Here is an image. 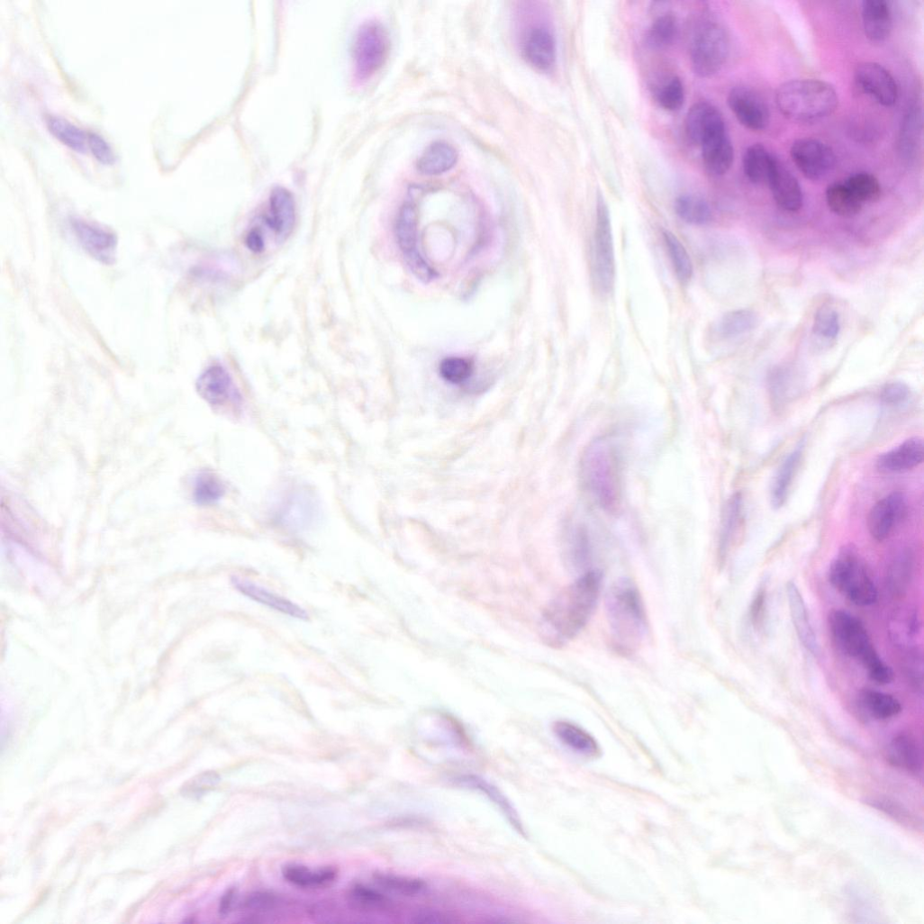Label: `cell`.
<instances>
[{
    "label": "cell",
    "instance_id": "1",
    "mask_svg": "<svg viewBox=\"0 0 924 924\" xmlns=\"http://www.w3.org/2000/svg\"><path fill=\"white\" fill-rule=\"evenodd\" d=\"M602 584L600 572L587 571L550 603L544 619L555 643H567L584 630L597 607Z\"/></svg>",
    "mask_w": 924,
    "mask_h": 924
},
{
    "label": "cell",
    "instance_id": "2",
    "mask_svg": "<svg viewBox=\"0 0 924 924\" xmlns=\"http://www.w3.org/2000/svg\"><path fill=\"white\" fill-rule=\"evenodd\" d=\"M582 483L596 505L609 514L622 507V460L616 442L599 437L584 449L581 459Z\"/></svg>",
    "mask_w": 924,
    "mask_h": 924
},
{
    "label": "cell",
    "instance_id": "3",
    "mask_svg": "<svg viewBox=\"0 0 924 924\" xmlns=\"http://www.w3.org/2000/svg\"><path fill=\"white\" fill-rule=\"evenodd\" d=\"M606 615L614 648L622 654L636 652L648 631L645 605L637 585L621 579L606 597Z\"/></svg>",
    "mask_w": 924,
    "mask_h": 924
},
{
    "label": "cell",
    "instance_id": "4",
    "mask_svg": "<svg viewBox=\"0 0 924 924\" xmlns=\"http://www.w3.org/2000/svg\"><path fill=\"white\" fill-rule=\"evenodd\" d=\"M778 110L788 120L817 122L832 115L838 106L835 88L829 83L802 79L783 84L775 94Z\"/></svg>",
    "mask_w": 924,
    "mask_h": 924
},
{
    "label": "cell",
    "instance_id": "5",
    "mask_svg": "<svg viewBox=\"0 0 924 924\" xmlns=\"http://www.w3.org/2000/svg\"><path fill=\"white\" fill-rule=\"evenodd\" d=\"M296 208L292 194L275 188L244 235V244L254 254H262L271 243L279 245L292 235Z\"/></svg>",
    "mask_w": 924,
    "mask_h": 924
},
{
    "label": "cell",
    "instance_id": "6",
    "mask_svg": "<svg viewBox=\"0 0 924 924\" xmlns=\"http://www.w3.org/2000/svg\"><path fill=\"white\" fill-rule=\"evenodd\" d=\"M832 638L847 657L861 663L869 678L877 684L887 682L892 675L888 666L876 652L864 624L844 611H835L829 618Z\"/></svg>",
    "mask_w": 924,
    "mask_h": 924
},
{
    "label": "cell",
    "instance_id": "7",
    "mask_svg": "<svg viewBox=\"0 0 924 924\" xmlns=\"http://www.w3.org/2000/svg\"><path fill=\"white\" fill-rule=\"evenodd\" d=\"M829 581L850 602L867 607L878 599L876 585L866 566L850 548L841 551L829 569Z\"/></svg>",
    "mask_w": 924,
    "mask_h": 924
},
{
    "label": "cell",
    "instance_id": "8",
    "mask_svg": "<svg viewBox=\"0 0 924 924\" xmlns=\"http://www.w3.org/2000/svg\"><path fill=\"white\" fill-rule=\"evenodd\" d=\"M729 50L725 27L716 20L704 21L696 30L691 45V64L695 75L702 78L717 75L727 63Z\"/></svg>",
    "mask_w": 924,
    "mask_h": 924
},
{
    "label": "cell",
    "instance_id": "9",
    "mask_svg": "<svg viewBox=\"0 0 924 924\" xmlns=\"http://www.w3.org/2000/svg\"><path fill=\"white\" fill-rule=\"evenodd\" d=\"M593 246V275L597 288L610 294L615 284L616 260L609 207L601 195L597 201Z\"/></svg>",
    "mask_w": 924,
    "mask_h": 924
},
{
    "label": "cell",
    "instance_id": "10",
    "mask_svg": "<svg viewBox=\"0 0 924 924\" xmlns=\"http://www.w3.org/2000/svg\"><path fill=\"white\" fill-rule=\"evenodd\" d=\"M389 39L378 23H365L358 32L353 48L355 76L365 82L377 73L386 61Z\"/></svg>",
    "mask_w": 924,
    "mask_h": 924
},
{
    "label": "cell",
    "instance_id": "11",
    "mask_svg": "<svg viewBox=\"0 0 924 924\" xmlns=\"http://www.w3.org/2000/svg\"><path fill=\"white\" fill-rule=\"evenodd\" d=\"M418 213L412 201L403 204L397 216L395 235L403 256L414 276L428 283L437 277V273L429 266L418 249Z\"/></svg>",
    "mask_w": 924,
    "mask_h": 924
},
{
    "label": "cell",
    "instance_id": "12",
    "mask_svg": "<svg viewBox=\"0 0 924 924\" xmlns=\"http://www.w3.org/2000/svg\"><path fill=\"white\" fill-rule=\"evenodd\" d=\"M519 23V43L522 58L535 69L548 73L556 66L557 50L551 30L543 24Z\"/></svg>",
    "mask_w": 924,
    "mask_h": 924
},
{
    "label": "cell",
    "instance_id": "13",
    "mask_svg": "<svg viewBox=\"0 0 924 924\" xmlns=\"http://www.w3.org/2000/svg\"><path fill=\"white\" fill-rule=\"evenodd\" d=\"M275 521L292 531H302L316 521L319 505L308 490L294 488L284 494L276 505Z\"/></svg>",
    "mask_w": 924,
    "mask_h": 924
},
{
    "label": "cell",
    "instance_id": "14",
    "mask_svg": "<svg viewBox=\"0 0 924 924\" xmlns=\"http://www.w3.org/2000/svg\"><path fill=\"white\" fill-rule=\"evenodd\" d=\"M790 155L798 170L807 178L818 181L834 170L837 159L825 143L814 139H801L793 142Z\"/></svg>",
    "mask_w": 924,
    "mask_h": 924
},
{
    "label": "cell",
    "instance_id": "15",
    "mask_svg": "<svg viewBox=\"0 0 924 924\" xmlns=\"http://www.w3.org/2000/svg\"><path fill=\"white\" fill-rule=\"evenodd\" d=\"M697 147L702 150L703 165L715 177L726 175L734 162V149L726 122L708 131Z\"/></svg>",
    "mask_w": 924,
    "mask_h": 924
},
{
    "label": "cell",
    "instance_id": "16",
    "mask_svg": "<svg viewBox=\"0 0 924 924\" xmlns=\"http://www.w3.org/2000/svg\"><path fill=\"white\" fill-rule=\"evenodd\" d=\"M728 105L738 122L752 131H762L770 122L765 101L752 89L736 86L729 94Z\"/></svg>",
    "mask_w": 924,
    "mask_h": 924
},
{
    "label": "cell",
    "instance_id": "17",
    "mask_svg": "<svg viewBox=\"0 0 924 924\" xmlns=\"http://www.w3.org/2000/svg\"><path fill=\"white\" fill-rule=\"evenodd\" d=\"M906 513V499L901 493L885 496L869 512L867 527L870 535L878 542L884 541L904 520Z\"/></svg>",
    "mask_w": 924,
    "mask_h": 924
},
{
    "label": "cell",
    "instance_id": "18",
    "mask_svg": "<svg viewBox=\"0 0 924 924\" xmlns=\"http://www.w3.org/2000/svg\"><path fill=\"white\" fill-rule=\"evenodd\" d=\"M857 86L876 103L884 107L895 104L898 89L892 75L882 66L867 62L860 64L855 72Z\"/></svg>",
    "mask_w": 924,
    "mask_h": 924
},
{
    "label": "cell",
    "instance_id": "19",
    "mask_svg": "<svg viewBox=\"0 0 924 924\" xmlns=\"http://www.w3.org/2000/svg\"><path fill=\"white\" fill-rule=\"evenodd\" d=\"M197 390L200 395L213 406L221 407L240 401V395L231 376L220 365L211 366L200 376Z\"/></svg>",
    "mask_w": 924,
    "mask_h": 924
},
{
    "label": "cell",
    "instance_id": "20",
    "mask_svg": "<svg viewBox=\"0 0 924 924\" xmlns=\"http://www.w3.org/2000/svg\"><path fill=\"white\" fill-rule=\"evenodd\" d=\"M454 783L466 789L479 793L492 802L518 833L527 838L523 821L509 798L494 784L476 775H461Z\"/></svg>",
    "mask_w": 924,
    "mask_h": 924
},
{
    "label": "cell",
    "instance_id": "21",
    "mask_svg": "<svg viewBox=\"0 0 924 924\" xmlns=\"http://www.w3.org/2000/svg\"><path fill=\"white\" fill-rule=\"evenodd\" d=\"M777 205L787 212H797L802 207L803 195L796 177L775 157L767 183Z\"/></svg>",
    "mask_w": 924,
    "mask_h": 924
},
{
    "label": "cell",
    "instance_id": "22",
    "mask_svg": "<svg viewBox=\"0 0 924 924\" xmlns=\"http://www.w3.org/2000/svg\"><path fill=\"white\" fill-rule=\"evenodd\" d=\"M924 444L919 437H911L896 448L881 454L876 468L882 474H901L922 464Z\"/></svg>",
    "mask_w": 924,
    "mask_h": 924
},
{
    "label": "cell",
    "instance_id": "23",
    "mask_svg": "<svg viewBox=\"0 0 924 924\" xmlns=\"http://www.w3.org/2000/svg\"><path fill=\"white\" fill-rule=\"evenodd\" d=\"M231 584L241 594L256 602L268 607L269 609L294 619L303 621L308 619L307 612L300 606L250 581L234 576L231 578Z\"/></svg>",
    "mask_w": 924,
    "mask_h": 924
},
{
    "label": "cell",
    "instance_id": "24",
    "mask_svg": "<svg viewBox=\"0 0 924 924\" xmlns=\"http://www.w3.org/2000/svg\"><path fill=\"white\" fill-rule=\"evenodd\" d=\"M73 229L80 244L90 255L104 263L113 260L117 244L114 235L80 221L74 222Z\"/></svg>",
    "mask_w": 924,
    "mask_h": 924
},
{
    "label": "cell",
    "instance_id": "25",
    "mask_svg": "<svg viewBox=\"0 0 924 924\" xmlns=\"http://www.w3.org/2000/svg\"><path fill=\"white\" fill-rule=\"evenodd\" d=\"M786 592L791 617L796 634L803 647L811 654L816 655L819 651V645L810 622L802 595L793 583L787 584Z\"/></svg>",
    "mask_w": 924,
    "mask_h": 924
},
{
    "label": "cell",
    "instance_id": "26",
    "mask_svg": "<svg viewBox=\"0 0 924 924\" xmlns=\"http://www.w3.org/2000/svg\"><path fill=\"white\" fill-rule=\"evenodd\" d=\"M862 21L866 38L872 42H883L892 31V14L883 0H865L862 4Z\"/></svg>",
    "mask_w": 924,
    "mask_h": 924
},
{
    "label": "cell",
    "instance_id": "27",
    "mask_svg": "<svg viewBox=\"0 0 924 924\" xmlns=\"http://www.w3.org/2000/svg\"><path fill=\"white\" fill-rule=\"evenodd\" d=\"M888 762L911 774H919L922 767L921 751L917 741L908 734L896 735L886 749Z\"/></svg>",
    "mask_w": 924,
    "mask_h": 924
},
{
    "label": "cell",
    "instance_id": "28",
    "mask_svg": "<svg viewBox=\"0 0 924 924\" xmlns=\"http://www.w3.org/2000/svg\"><path fill=\"white\" fill-rule=\"evenodd\" d=\"M457 161V152L450 144L437 141L430 145L417 162L418 171L424 176L442 175L452 169Z\"/></svg>",
    "mask_w": 924,
    "mask_h": 924
},
{
    "label": "cell",
    "instance_id": "29",
    "mask_svg": "<svg viewBox=\"0 0 924 924\" xmlns=\"http://www.w3.org/2000/svg\"><path fill=\"white\" fill-rule=\"evenodd\" d=\"M802 455V446L797 447L785 457L776 472L770 494L771 505L775 510L782 508L787 501Z\"/></svg>",
    "mask_w": 924,
    "mask_h": 924
},
{
    "label": "cell",
    "instance_id": "30",
    "mask_svg": "<svg viewBox=\"0 0 924 924\" xmlns=\"http://www.w3.org/2000/svg\"><path fill=\"white\" fill-rule=\"evenodd\" d=\"M554 732L566 746L589 757H597L600 747L596 740L584 729L567 721L554 724Z\"/></svg>",
    "mask_w": 924,
    "mask_h": 924
},
{
    "label": "cell",
    "instance_id": "31",
    "mask_svg": "<svg viewBox=\"0 0 924 924\" xmlns=\"http://www.w3.org/2000/svg\"><path fill=\"white\" fill-rule=\"evenodd\" d=\"M282 873L288 883L302 888L323 887L334 882L337 877V872L331 867L313 870L297 864L285 865Z\"/></svg>",
    "mask_w": 924,
    "mask_h": 924
},
{
    "label": "cell",
    "instance_id": "32",
    "mask_svg": "<svg viewBox=\"0 0 924 924\" xmlns=\"http://www.w3.org/2000/svg\"><path fill=\"white\" fill-rule=\"evenodd\" d=\"M775 156L762 144H754L743 156V170L747 178L755 185L767 183Z\"/></svg>",
    "mask_w": 924,
    "mask_h": 924
},
{
    "label": "cell",
    "instance_id": "33",
    "mask_svg": "<svg viewBox=\"0 0 924 924\" xmlns=\"http://www.w3.org/2000/svg\"><path fill=\"white\" fill-rule=\"evenodd\" d=\"M859 702L864 711L879 720L892 719L901 711V704L894 696L874 690L860 693Z\"/></svg>",
    "mask_w": 924,
    "mask_h": 924
},
{
    "label": "cell",
    "instance_id": "34",
    "mask_svg": "<svg viewBox=\"0 0 924 924\" xmlns=\"http://www.w3.org/2000/svg\"><path fill=\"white\" fill-rule=\"evenodd\" d=\"M675 211L682 221L695 226L709 223L712 217L710 204L704 198L694 195H682L677 197Z\"/></svg>",
    "mask_w": 924,
    "mask_h": 924
},
{
    "label": "cell",
    "instance_id": "35",
    "mask_svg": "<svg viewBox=\"0 0 924 924\" xmlns=\"http://www.w3.org/2000/svg\"><path fill=\"white\" fill-rule=\"evenodd\" d=\"M48 126L53 136L72 150L81 154L89 150L88 135L68 121L59 117H50Z\"/></svg>",
    "mask_w": 924,
    "mask_h": 924
},
{
    "label": "cell",
    "instance_id": "36",
    "mask_svg": "<svg viewBox=\"0 0 924 924\" xmlns=\"http://www.w3.org/2000/svg\"><path fill=\"white\" fill-rule=\"evenodd\" d=\"M742 514V497L739 494L733 495L728 502L722 517L719 553L723 558L736 536L738 530Z\"/></svg>",
    "mask_w": 924,
    "mask_h": 924
},
{
    "label": "cell",
    "instance_id": "37",
    "mask_svg": "<svg viewBox=\"0 0 924 924\" xmlns=\"http://www.w3.org/2000/svg\"><path fill=\"white\" fill-rule=\"evenodd\" d=\"M374 881L385 892L405 897L417 896L427 886L420 878L390 873H377L374 875Z\"/></svg>",
    "mask_w": 924,
    "mask_h": 924
},
{
    "label": "cell",
    "instance_id": "38",
    "mask_svg": "<svg viewBox=\"0 0 924 924\" xmlns=\"http://www.w3.org/2000/svg\"><path fill=\"white\" fill-rule=\"evenodd\" d=\"M679 33V23L673 14L659 16L651 25L647 33V43L653 50H666L676 41Z\"/></svg>",
    "mask_w": 924,
    "mask_h": 924
},
{
    "label": "cell",
    "instance_id": "39",
    "mask_svg": "<svg viewBox=\"0 0 924 924\" xmlns=\"http://www.w3.org/2000/svg\"><path fill=\"white\" fill-rule=\"evenodd\" d=\"M663 239L676 276L683 284L688 283L693 276V265L689 253L672 231H664Z\"/></svg>",
    "mask_w": 924,
    "mask_h": 924
},
{
    "label": "cell",
    "instance_id": "40",
    "mask_svg": "<svg viewBox=\"0 0 924 924\" xmlns=\"http://www.w3.org/2000/svg\"><path fill=\"white\" fill-rule=\"evenodd\" d=\"M827 204L831 212L841 217H853L862 209V204L852 195L845 184L835 183L826 190Z\"/></svg>",
    "mask_w": 924,
    "mask_h": 924
},
{
    "label": "cell",
    "instance_id": "41",
    "mask_svg": "<svg viewBox=\"0 0 924 924\" xmlns=\"http://www.w3.org/2000/svg\"><path fill=\"white\" fill-rule=\"evenodd\" d=\"M757 322V315L753 311L735 310L722 316L718 325V331L724 338H735L754 330Z\"/></svg>",
    "mask_w": 924,
    "mask_h": 924
},
{
    "label": "cell",
    "instance_id": "42",
    "mask_svg": "<svg viewBox=\"0 0 924 924\" xmlns=\"http://www.w3.org/2000/svg\"><path fill=\"white\" fill-rule=\"evenodd\" d=\"M921 130V112L917 107L911 108L904 118L899 142L901 154L908 159L918 150Z\"/></svg>",
    "mask_w": 924,
    "mask_h": 924
},
{
    "label": "cell",
    "instance_id": "43",
    "mask_svg": "<svg viewBox=\"0 0 924 924\" xmlns=\"http://www.w3.org/2000/svg\"><path fill=\"white\" fill-rule=\"evenodd\" d=\"M593 546L589 533L584 527H578L572 534L567 546V558L571 566L578 570L584 569L591 562Z\"/></svg>",
    "mask_w": 924,
    "mask_h": 924
},
{
    "label": "cell",
    "instance_id": "44",
    "mask_svg": "<svg viewBox=\"0 0 924 924\" xmlns=\"http://www.w3.org/2000/svg\"><path fill=\"white\" fill-rule=\"evenodd\" d=\"M225 494V486L215 475L204 472L195 478L194 484V499L199 505H213Z\"/></svg>",
    "mask_w": 924,
    "mask_h": 924
},
{
    "label": "cell",
    "instance_id": "45",
    "mask_svg": "<svg viewBox=\"0 0 924 924\" xmlns=\"http://www.w3.org/2000/svg\"><path fill=\"white\" fill-rule=\"evenodd\" d=\"M844 184L862 204L877 202L881 197V185L877 178L869 173L854 174Z\"/></svg>",
    "mask_w": 924,
    "mask_h": 924
},
{
    "label": "cell",
    "instance_id": "46",
    "mask_svg": "<svg viewBox=\"0 0 924 924\" xmlns=\"http://www.w3.org/2000/svg\"><path fill=\"white\" fill-rule=\"evenodd\" d=\"M912 568V557L909 551L898 553L890 563L887 570V584L890 590L899 594L905 590L910 581Z\"/></svg>",
    "mask_w": 924,
    "mask_h": 924
},
{
    "label": "cell",
    "instance_id": "47",
    "mask_svg": "<svg viewBox=\"0 0 924 924\" xmlns=\"http://www.w3.org/2000/svg\"><path fill=\"white\" fill-rule=\"evenodd\" d=\"M349 899L362 910H383L392 906L391 899L385 893L364 884L354 885L349 892Z\"/></svg>",
    "mask_w": 924,
    "mask_h": 924
},
{
    "label": "cell",
    "instance_id": "48",
    "mask_svg": "<svg viewBox=\"0 0 924 924\" xmlns=\"http://www.w3.org/2000/svg\"><path fill=\"white\" fill-rule=\"evenodd\" d=\"M440 376L452 385L467 382L475 373L474 362L467 358L448 357L441 360L439 367Z\"/></svg>",
    "mask_w": 924,
    "mask_h": 924
},
{
    "label": "cell",
    "instance_id": "49",
    "mask_svg": "<svg viewBox=\"0 0 924 924\" xmlns=\"http://www.w3.org/2000/svg\"><path fill=\"white\" fill-rule=\"evenodd\" d=\"M657 101L666 112L679 111L685 101V90L681 79L674 77L665 83L657 92Z\"/></svg>",
    "mask_w": 924,
    "mask_h": 924
},
{
    "label": "cell",
    "instance_id": "50",
    "mask_svg": "<svg viewBox=\"0 0 924 924\" xmlns=\"http://www.w3.org/2000/svg\"><path fill=\"white\" fill-rule=\"evenodd\" d=\"M812 330L820 339L828 341L836 340L840 331L838 313L829 307L820 308L815 314Z\"/></svg>",
    "mask_w": 924,
    "mask_h": 924
},
{
    "label": "cell",
    "instance_id": "51",
    "mask_svg": "<svg viewBox=\"0 0 924 924\" xmlns=\"http://www.w3.org/2000/svg\"><path fill=\"white\" fill-rule=\"evenodd\" d=\"M88 146L94 157L101 164L112 166L116 157L110 144L101 136L91 133L88 135Z\"/></svg>",
    "mask_w": 924,
    "mask_h": 924
},
{
    "label": "cell",
    "instance_id": "52",
    "mask_svg": "<svg viewBox=\"0 0 924 924\" xmlns=\"http://www.w3.org/2000/svg\"><path fill=\"white\" fill-rule=\"evenodd\" d=\"M910 396L909 387L901 382L887 384L881 392V400L889 405H901Z\"/></svg>",
    "mask_w": 924,
    "mask_h": 924
},
{
    "label": "cell",
    "instance_id": "53",
    "mask_svg": "<svg viewBox=\"0 0 924 924\" xmlns=\"http://www.w3.org/2000/svg\"><path fill=\"white\" fill-rule=\"evenodd\" d=\"M220 782L221 777L216 772H205L192 780L187 792L193 796L202 795L214 789Z\"/></svg>",
    "mask_w": 924,
    "mask_h": 924
},
{
    "label": "cell",
    "instance_id": "54",
    "mask_svg": "<svg viewBox=\"0 0 924 924\" xmlns=\"http://www.w3.org/2000/svg\"><path fill=\"white\" fill-rule=\"evenodd\" d=\"M277 903V897L268 892H254L247 896L244 907L251 910H267Z\"/></svg>",
    "mask_w": 924,
    "mask_h": 924
},
{
    "label": "cell",
    "instance_id": "55",
    "mask_svg": "<svg viewBox=\"0 0 924 924\" xmlns=\"http://www.w3.org/2000/svg\"><path fill=\"white\" fill-rule=\"evenodd\" d=\"M446 917L445 914L437 910H423L415 914L414 921L418 923L439 924L449 921Z\"/></svg>",
    "mask_w": 924,
    "mask_h": 924
},
{
    "label": "cell",
    "instance_id": "56",
    "mask_svg": "<svg viewBox=\"0 0 924 924\" xmlns=\"http://www.w3.org/2000/svg\"><path fill=\"white\" fill-rule=\"evenodd\" d=\"M235 895L236 890L234 888H230L222 895L219 907V910L222 915H227L231 911L235 900Z\"/></svg>",
    "mask_w": 924,
    "mask_h": 924
},
{
    "label": "cell",
    "instance_id": "57",
    "mask_svg": "<svg viewBox=\"0 0 924 924\" xmlns=\"http://www.w3.org/2000/svg\"><path fill=\"white\" fill-rule=\"evenodd\" d=\"M764 602H765V593L763 592H760L756 595V598L755 599V601H754V602L752 604L751 615H752V620L754 621H757L759 619L760 613H761V611L763 610Z\"/></svg>",
    "mask_w": 924,
    "mask_h": 924
}]
</instances>
